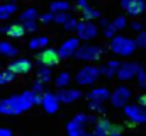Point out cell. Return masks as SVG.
Segmentation results:
<instances>
[{
    "label": "cell",
    "mask_w": 146,
    "mask_h": 136,
    "mask_svg": "<svg viewBox=\"0 0 146 136\" xmlns=\"http://www.w3.org/2000/svg\"><path fill=\"white\" fill-rule=\"evenodd\" d=\"M129 27H131L133 31H138V33H139V31L143 29V22H139V21H133V22L129 24Z\"/></svg>",
    "instance_id": "cell-39"
},
{
    "label": "cell",
    "mask_w": 146,
    "mask_h": 136,
    "mask_svg": "<svg viewBox=\"0 0 146 136\" xmlns=\"http://www.w3.org/2000/svg\"><path fill=\"white\" fill-rule=\"evenodd\" d=\"M110 49L117 56H131L136 49V43H134V39H131L127 36H117L115 34L110 39Z\"/></svg>",
    "instance_id": "cell-3"
},
{
    "label": "cell",
    "mask_w": 146,
    "mask_h": 136,
    "mask_svg": "<svg viewBox=\"0 0 146 136\" xmlns=\"http://www.w3.org/2000/svg\"><path fill=\"white\" fill-rule=\"evenodd\" d=\"M136 80H138V85H139L141 89H146V71L145 70H139V71H138Z\"/></svg>",
    "instance_id": "cell-33"
},
{
    "label": "cell",
    "mask_w": 146,
    "mask_h": 136,
    "mask_svg": "<svg viewBox=\"0 0 146 136\" xmlns=\"http://www.w3.org/2000/svg\"><path fill=\"white\" fill-rule=\"evenodd\" d=\"M78 46H80V39H78V37H68V39L63 41L61 46L58 48L60 58H61V60H63V58H72L73 55H75V51L78 49Z\"/></svg>",
    "instance_id": "cell-11"
},
{
    "label": "cell",
    "mask_w": 146,
    "mask_h": 136,
    "mask_svg": "<svg viewBox=\"0 0 146 136\" xmlns=\"http://www.w3.org/2000/svg\"><path fill=\"white\" fill-rule=\"evenodd\" d=\"M37 80H41L42 83H48L51 80V70H49V67L42 65V67L37 70Z\"/></svg>",
    "instance_id": "cell-26"
},
{
    "label": "cell",
    "mask_w": 146,
    "mask_h": 136,
    "mask_svg": "<svg viewBox=\"0 0 146 136\" xmlns=\"http://www.w3.org/2000/svg\"><path fill=\"white\" fill-rule=\"evenodd\" d=\"M107 24H110V22L107 21V19H100V26H102V27H106Z\"/></svg>",
    "instance_id": "cell-44"
},
{
    "label": "cell",
    "mask_w": 146,
    "mask_h": 136,
    "mask_svg": "<svg viewBox=\"0 0 146 136\" xmlns=\"http://www.w3.org/2000/svg\"><path fill=\"white\" fill-rule=\"evenodd\" d=\"M0 33H2V29H0Z\"/></svg>",
    "instance_id": "cell-48"
},
{
    "label": "cell",
    "mask_w": 146,
    "mask_h": 136,
    "mask_svg": "<svg viewBox=\"0 0 146 136\" xmlns=\"http://www.w3.org/2000/svg\"><path fill=\"white\" fill-rule=\"evenodd\" d=\"M88 3H87V0H76V9H83V7H87Z\"/></svg>",
    "instance_id": "cell-42"
},
{
    "label": "cell",
    "mask_w": 146,
    "mask_h": 136,
    "mask_svg": "<svg viewBox=\"0 0 146 136\" xmlns=\"http://www.w3.org/2000/svg\"><path fill=\"white\" fill-rule=\"evenodd\" d=\"M88 101H95V102H106L109 101L110 97V90L106 87H97V89H92L88 94H87Z\"/></svg>",
    "instance_id": "cell-16"
},
{
    "label": "cell",
    "mask_w": 146,
    "mask_h": 136,
    "mask_svg": "<svg viewBox=\"0 0 146 136\" xmlns=\"http://www.w3.org/2000/svg\"><path fill=\"white\" fill-rule=\"evenodd\" d=\"M139 70H143L141 65L133 63V61H126V63H121L119 65V70H117L115 77H119V80H122V82H127V80H133L138 75Z\"/></svg>",
    "instance_id": "cell-9"
},
{
    "label": "cell",
    "mask_w": 146,
    "mask_h": 136,
    "mask_svg": "<svg viewBox=\"0 0 146 136\" xmlns=\"http://www.w3.org/2000/svg\"><path fill=\"white\" fill-rule=\"evenodd\" d=\"M102 104H104V102H95V101H90V102H88V109H90V111H94V112H100V114H102V112L106 111Z\"/></svg>",
    "instance_id": "cell-32"
},
{
    "label": "cell",
    "mask_w": 146,
    "mask_h": 136,
    "mask_svg": "<svg viewBox=\"0 0 146 136\" xmlns=\"http://www.w3.org/2000/svg\"><path fill=\"white\" fill-rule=\"evenodd\" d=\"M82 17L85 21H94V19H99L100 17V12L97 9H92L90 5H87V7L82 9Z\"/></svg>",
    "instance_id": "cell-23"
},
{
    "label": "cell",
    "mask_w": 146,
    "mask_h": 136,
    "mask_svg": "<svg viewBox=\"0 0 146 136\" xmlns=\"http://www.w3.org/2000/svg\"><path fill=\"white\" fill-rule=\"evenodd\" d=\"M110 24H112L117 31H121V29H126V27H127V21H126V17H124V15H117Z\"/></svg>",
    "instance_id": "cell-30"
},
{
    "label": "cell",
    "mask_w": 146,
    "mask_h": 136,
    "mask_svg": "<svg viewBox=\"0 0 146 136\" xmlns=\"http://www.w3.org/2000/svg\"><path fill=\"white\" fill-rule=\"evenodd\" d=\"M115 34H117V29H115L112 24H107V26H106V29H104V36H106L107 39H112Z\"/></svg>",
    "instance_id": "cell-34"
},
{
    "label": "cell",
    "mask_w": 146,
    "mask_h": 136,
    "mask_svg": "<svg viewBox=\"0 0 146 136\" xmlns=\"http://www.w3.org/2000/svg\"><path fill=\"white\" fill-rule=\"evenodd\" d=\"M119 61H115V60H112V61H107L106 65H102L100 67V75H104V77H115V73H117V70H119Z\"/></svg>",
    "instance_id": "cell-18"
},
{
    "label": "cell",
    "mask_w": 146,
    "mask_h": 136,
    "mask_svg": "<svg viewBox=\"0 0 146 136\" xmlns=\"http://www.w3.org/2000/svg\"><path fill=\"white\" fill-rule=\"evenodd\" d=\"M0 2H7V0H0Z\"/></svg>",
    "instance_id": "cell-46"
},
{
    "label": "cell",
    "mask_w": 146,
    "mask_h": 136,
    "mask_svg": "<svg viewBox=\"0 0 146 136\" xmlns=\"http://www.w3.org/2000/svg\"><path fill=\"white\" fill-rule=\"evenodd\" d=\"M72 83V75L68 73V71H61L58 77H56V80H54V85L58 87V89H65V87H68Z\"/></svg>",
    "instance_id": "cell-22"
},
{
    "label": "cell",
    "mask_w": 146,
    "mask_h": 136,
    "mask_svg": "<svg viewBox=\"0 0 146 136\" xmlns=\"http://www.w3.org/2000/svg\"><path fill=\"white\" fill-rule=\"evenodd\" d=\"M72 15L68 14V10H65V12H54V17H53V22H56V24H65L68 19H70Z\"/></svg>",
    "instance_id": "cell-29"
},
{
    "label": "cell",
    "mask_w": 146,
    "mask_h": 136,
    "mask_svg": "<svg viewBox=\"0 0 146 136\" xmlns=\"http://www.w3.org/2000/svg\"><path fill=\"white\" fill-rule=\"evenodd\" d=\"M145 10H146V5H145Z\"/></svg>",
    "instance_id": "cell-47"
},
{
    "label": "cell",
    "mask_w": 146,
    "mask_h": 136,
    "mask_svg": "<svg viewBox=\"0 0 146 136\" xmlns=\"http://www.w3.org/2000/svg\"><path fill=\"white\" fill-rule=\"evenodd\" d=\"M36 58L41 65H46V67H54L61 61V58L58 55V49H54V48H44L41 53H37Z\"/></svg>",
    "instance_id": "cell-10"
},
{
    "label": "cell",
    "mask_w": 146,
    "mask_h": 136,
    "mask_svg": "<svg viewBox=\"0 0 146 136\" xmlns=\"http://www.w3.org/2000/svg\"><path fill=\"white\" fill-rule=\"evenodd\" d=\"M100 77V68L94 67V65H87V67L80 68L75 75V83L82 85V87H87V85H92L99 80Z\"/></svg>",
    "instance_id": "cell-4"
},
{
    "label": "cell",
    "mask_w": 146,
    "mask_h": 136,
    "mask_svg": "<svg viewBox=\"0 0 146 136\" xmlns=\"http://www.w3.org/2000/svg\"><path fill=\"white\" fill-rule=\"evenodd\" d=\"M0 55L2 56H15L17 55V48H14L7 41H0Z\"/></svg>",
    "instance_id": "cell-24"
},
{
    "label": "cell",
    "mask_w": 146,
    "mask_h": 136,
    "mask_svg": "<svg viewBox=\"0 0 146 136\" xmlns=\"http://www.w3.org/2000/svg\"><path fill=\"white\" fill-rule=\"evenodd\" d=\"M22 24H24V29H26V31H29V33H34V31H37L36 21H26V22H22Z\"/></svg>",
    "instance_id": "cell-36"
},
{
    "label": "cell",
    "mask_w": 146,
    "mask_h": 136,
    "mask_svg": "<svg viewBox=\"0 0 146 136\" xmlns=\"http://www.w3.org/2000/svg\"><path fill=\"white\" fill-rule=\"evenodd\" d=\"M97 123L95 116H88V114H76L72 121H68L66 124V133L68 136H92V133L87 131V126Z\"/></svg>",
    "instance_id": "cell-2"
},
{
    "label": "cell",
    "mask_w": 146,
    "mask_h": 136,
    "mask_svg": "<svg viewBox=\"0 0 146 136\" xmlns=\"http://www.w3.org/2000/svg\"><path fill=\"white\" fill-rule=\"evenodd\" d=\"M44 111L48 114H54L60 107V101H58V95L53 94V92H42V104Z\"/></svg>",
    "instance_id": "cell-14"
},
{
    "label": "cell",
    "mask_w": 146,
    "mask_h": 136,
    "mask_svg": "<svg viewBox=\"0 0 146 136\" xmlns=\"http://www.w3.org/2000/svg\"><path fill=\"white\" fill-rule=\"evenodd\" d=\"M36 19H37V10L34 7L26 9V10L21 14V21H22V22H26V21H36Z\"/></svg>",
    "instance_id": "cell-27"
},
{
    "label": "cell",
    "mask_w": 146,
    "mask_h": 136,
    "mask_svg": "<svg viewBox=\"0 0 146 136\" xmlns=\"http://www.w3.org/2000/svg\"><path fill=\"white\" fill-rule=\"evenodd\" d=\"M109 136H121V133H110Z\"/></svg>",
    "instance_id": "cell-45"
},
{
    "label": "cell",
    "mask_w": 146,
    "mask_h": 136,
    "mask_svg": "<svg viewBox=\"0 0 146 136\" xmlns=\"http://www.w3.org/2000/svg\"><path fill=\"white\" fill-rule=\"evenodd\" d=\"M53 17H54V12H46L41 15V22L48 24V22H53Z\"/></svg>",
    "instance_id": "cell-37"
},
{
    "label": "cell",
    "mask_w": 146,
    "mask_h": 136,
    "mask_svg": "<svg viewBox=\"0 0 146 136\" xmlns=\"http://www.w3.org/2000/svg\"><path fill=\"white\" fill-rule=\"evenodd\" d=\"M42 89H44V83H42L41 80H36V82H34L33 90H34V92H41V94H42Z\"/></svg>",
    "instance_id": "cell-40"
},
{
    "label": "cell",
    "mask_w": 146,
    "mask_h": 136,
    "mask_svg": "<svg viewBox=\"0 0 146 136\" xmlns=\"http://www.w3.org/2000/svg\"><path fill=\"white\" fill-rule=\"evenodd\" d=\"M124 114L129 121H133L134 124H145L146 123V107L139 104H126L124 107Z\"/></svg>",
    "instance_id": "cell-6"
},
{
    "label": "cell",
    "mask_w": 146,
    "mask_h": 136,
    "mask_svg": "<svg viewBox=\"0 0 146 136\" xmlns=\"http://www.w3.org/2000/svg\"><path fill=\"white\" fill-rule=\"evenodd\" d=\"M49 9H51V12H65V10H70V2H66V0L51 2Z\"/></svg>",
    "instance_id": "cell-25"
},
{
    "label": "cell",
    "mask_w": 146,
    "mask_h": 136,
    "mask_svg": "<svg viewBox=\"0 0 146 136\" xmlns=\"http://www.w3.org/2000/svg\"><path fill=\"white\" fill-rule=\"evenodd\" d=\"M56 95H58V101L63 102V104H72V102L78 101L80 97H83V94L78 89H68V87L60 89V92Z\"/></svg>",
    "instance_id": "cell-15"
},
{
    "label": "cell",
    "mask_w": 146,
    "mask_h": 136,
    "mask_svg": "<svg viewBox=\"0 0 146 136\" xmlns=\"http://www.w3.org/2000/svg\"><path fill=\"white\" fill-rule=\"evenodd\" d=\"M7 70H10L15 75H26V73H29L33 70V63L27 58H15V60H12L9 63Z\"/></svg>",
    "instance_id": "cell-12"
},
{
    "label": "cell",
    "mask_w": 146,
    "mask_h": 136,
    "mask_svg": "<svg viewBox=\"0 0 146 136\" xmlns=\"http://www.w3.org/2000/svg\"><path fill=\"white\" fill-rule=\"evenodd\" d=\"M134 43H136V48H143V49H146V33L139 31L138 37L134 39Z\"/></svg>",
    "instance_id": "cell-31"
},
{
    "label": "cell",
    "mask_w": 146,
    "mask_h": 136,
    "mask_svg": "<svg viewBox=\"0 0 146 136\" xmlns=\"http://www.w3.org/2000/svg\"><path fill=\"white\" fill-rule=\"evenodd\" d=\"M131 90L126 87V85H121V87H117L114 92H110V97L109 101L110 104L114 105V107H117V109H122L126 104H129V99H131Z\"/></svg>",
    "instance_id": "cell-7"
},
{
    "label": "cell",
    "mask_w": 146,
    "mask_h": 136,
    "mask_svg": "<svg viewBox=\"0 0 146 136\" xmlns=\"http://www.w3.org/2000/svg\"><path fill=\"white\" fill-rule=\"evenodd\" d=\"M37 104H42V94L33 90V105H37Z\"/></svg>",
    "instance_id": "cell-38"
},
{
    "label": "cell",
    "mask_w": 146,
    "mask_h": 136,
    "mask_svg": "<svg viewBox=\"0 0 146 136\" xmlns=\"http://www.w3.org/2000/svg\"><path fill=\"white\" fill-rule=\"evenodd\" d=\"M76 24H78V21H76L75 17H70V19L63 24V27H65L66 31H75V29H76Z\"/></svg>",
    "instance_id": "cell-35"
},
{
    "label": "cell",
    "mask_w": 146,
    "mask_h": 136,
    "mask_svg": "<svg viewBox=\"0 0 146 136\" xmlns=\"http://www.w3.org/2000/svg\"><path fill=\"white\" fill-rule=\"evenodd\" d=\"M17 12V5L15 3H2L0 5V21H5L9 19L12 14Z\"/></svg>",
    "instance_id": "cell-19"
},
{
    "label": "cell",
    "mask_w": 146,
    "mask_h": 136,
    "mask_svg": "<svg viewBox=\"0 0 146 136\" xmlns=\"http://www.w3.org/2000/svg\"><path fill=\"white\" fill-rule=\"evenodd\" d=\"M15 80V73H12L10 70H2L0 71V85H5V83H10Z\"/></svg>",
    "instance_id": "cell-28"
},
{
    "label": "cell",
    "mask_w": 146,
    "mask_h": 136,
    "mask_svg": "<svg viewBox=\"0 0 146 136\" xmlns=\"http://www.w3.org/2000/svg\"><path fill=\"white\" fill-rule=\"evenodd\" d=\"M138 104L143 105V107H146V94H141V95L138 97Z\"/></svg>",
    "instance_id": "cell-41"
},
{
    "label": "cell",
    "mask_w": 146,
    "mask_h": 136,
    "mask_svg": "<svg viewBox=\"0 0 146 136\" xmlns=\"http://www.w3.org/2000/svg\"><path fill=\"white\" fill-rule=\"evenodd\" d=\"M145 5H146L145 0H121V7L133 17L143 14L145 12Z\"/></svg>",
    "instance_id": "cell-13"
},
{
    "label": "cell",
    "mask_w": 146,
    "mask_h": 136,
    "mask_svg": "<svg viewBox=\"0 0 146 136\" xmlns=\"http://www.w3.org/2000/svg\"><path fill=\"white\" fill-rule=\"evenodd\" d=\"M33 107V90H26L21 95H12L0 101V114H21Z\"/></svg>",
    "instance_id": "cell-1"
},
{
    "label": "cell",
    "mask_w": 146,
    "mask_h": 136,
    "mask_svg": "<svg viewBox=\"0 0 146 136\" xmlns=\"http://www.w3.org/2000/svg\"><path fill=\"white\" fill-rule=\"evenodd\" d=\"M2 31H5V34H7V36H10V37H22L24 33H26L24 24H12L10 27L2 29Z\"/></svg>",
    "instance_id": "cell-20"
},
{
    "label": "cell",
    "mask_w": 146,
    "mask_h": 136,
    "mask_svg": "<svg viewBox=\"0 0 146 136\" xmlns=\"http://www.w3.org/2000/svg\"><path fill=\"white\" fill-rule=\"evenodd\" d=\"M49 44V37L48 36H39V37H33L29 41V48L31 49H42Z\"/></svg>",
    "instance_id": "cell-21"
},
{
    "label": "cell",
    "mask_w": 146,
    "mask_h": 136,
    "mask_svg": "<svg viewBox=\"0 0 146 136\" xmlns=\"http://www.w3.org/2000/svg\"><path fill=\"white\" fill-rule=\"evenodd\" d=\"M0 136H12V131L7 128H0Z\"/></svg>",
    "instance_id": "cell-43"
},
{
    "label": "cell",
    "mask_w": 146,
    "mask_h": 136,
    "mask_svg": "<svg viewBox=\"0 0 146 136\" xmlns=\"http://www.w3.org/2000/svg\"><path fill=\"white\" fill-rule=\"evenodd\" d=\"M76 60L82 61H97L102 56V46L99 44H82L73 55Z\"/></svg>",
    "instance_id": "cell-5"
},
{
    "label": "cell",
    "mask_w": 146,
    "mask_h": 136,
    "mask_svg": "<svg viewBox=\"0 0 146 136\" xmlns=\"http://www.w3.org/2000/svg\"><path fill=\"white\" fill-rule=\"evenodd\" d=\"M110 128H112V123L109 119H97L95 128L92 131V136H109Z\"/></svg>",
    "instance_id": "cell-17"
},
{
    "label": "cell",
    "mask_w": 146,
    "mask_h": 136,
    "mask_svg": "<svg viewBox=\"0 0 146 136\" xmlns=\"http://www.w3.org/2000/svg\"><path fill=\"white\" fill-rule=\"evenodd\" d=\"M76 37L80 39V41H90V39H94L99 31H97V26L94 24V22H90V21H82V22H78L76 24Z\"/></svg>",
    "instance_id": "cell-8"
}]
</instances>
